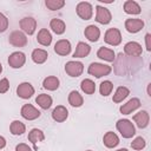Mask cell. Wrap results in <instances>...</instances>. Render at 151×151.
Instances as JSON below:
<instances>
[{"label":"cell","mask_w":151,"mask_h":151,"mask_svg":"<svg viewBox=\"0 0 151 151\" xmlns=\"http://www.w3.org/2000/svg\"><path fill=\"white\" fill-rule=\"evenodd\" d=\"M116 126H117V130L120 132V134L124 138H132L136 133L134 126L129 119H119L117 122Z\"/></svg>","instance_id":"1"},{"label":"cell","mask_w":151,"mask_h":151,"mask_svg":"<svg viewBox=\"0 0 151 151\" xmlns=\"http://www.w3.org/2000/svg\"><path fill=\"white\" fill-rule=\"evenodd\" d=\"M111 71H112L111 66L104 65V64H100V63H92L88 66V70H87V72L91 76H94L96 78H100V77L107 76V74L111 73Z\"/></svg>","instance_id":"2"},{"label":"cell","mask_w":151,"mask_h":151,"mask_svg":"<svg viewBox=\"0 0 151 151\" xmlns=\"http://www.w3.org/2000/svg\"><path fill=\"white\" fill-rule=\"evenodd\" d=\"M104 40L106 44L111 45V46H118L122 42V34L118 28H109L105 33Z\"/></svg>","instance_id":"3"},{"label":"cell","mask_w":151,"mask_h":151,"mask_svg":"<svg viewBox=\"0 0 151 151\" xmlns=\"http://www.w3.org/2000/svg\"><path fill=\"white\" fill-rule=\"evenodd\" d=\"M77 14L78 17H80L83 20H90L92 18V14H93V8H92V5L90 2H86V1H81L77 5Z\"/></svg>","instance_id":"4"},{"label":"cell","mask_w":151,"mask_h":151,"mask_svg":"<svg viewBox=\"0 0 151 151\" xmlns=\"http://www.w3.org/2000/svg\"><path fill=\"white\" fill-rule=\"evenodd\" d=\"M65 71L70 77H79L84 71V65L80 61H67Z\"/></svg>","instance_id":"5"},{"label":"cell","mask_w":151,"mask_h":151,"mask_svg":"<svg viewBox=\"0 0 151 151\" xmlns=\"http://www.w3.org/2000/svg\"><path fill=\"white\" fill-rule=\"evenodd\" d=\"M8 41H9L11 45H13V46H15V47H24V46H26V44H27V38H26V35H25L22 32H20V31H14V32H12V33L9 34Z\"/></svg>","instance_id":"6"},{"label":"cell","mask_w":151,"mask_h":151,"mask_svg":"<svg viewBox=\"0 0 151 151\" xmlns=\"http://www.w3.org/2000/svg\"><path fill=\"white\" fill-rule=\"evenodd\" d=\"M20 28L28 35H32L37 28V21L32 17H25L20 20Z\"/></svg>","instance_id":"7"},{"label":"cell","mask_w":151,"mask_h":151,"mask_svg":"<svg viewBox=\"0 0 151 151\" xmlns=\"http://www.w3.org/2000/svg\"><path fill=\"white\" fill-rule=\"evenodd\" d=\"M20 112H21L22 118H25L27 120H34V119H37V118L40 117V111L38 109H35L31 104H25L21 107V111Z\"/></svg>","instance_id":"8"},{"label":"cell","mask_w":151,"mask_h":151,"mask_svg":"<svg viewBox=\"0 0 151 151\" xmlns=\"http://www.w3.org/2000/svg\"><path fill=\"white\" fill-rule=\"evenodd\" d=\"M96 9H97L96 21L99 22V24H103V25H107L111 21V19H112L111 12L107 8L103 7V6H97Z\"/></svg>","instance_id":"9"},{"label":"cell","mask_w":151,"mask_h":151,"mask_svg":"<svg viewBox=\"0 0 151 151\" xmlns=\"http://www.w3.org/2000/svg\"><path fill=\"white\" fill-rule=\"evenodd\" d=\"M26 61V57L22 52H13L8 57V64L12 68H20L24 66Z\"/></svg>","instance_id":"10"},{"label":"cell","mask_w":151,"mask_h":151,"mask_svg":"<svg viewBox=\"0 0 151 151\" xmlns=\"http://www.w3.org/2000/svg\"><path fill=\"white\" fill-rule=\"evenodd\" d=\"M17 94L22 99H28L34 94V88L29 83H21L17 87Z\"/></svg>","instance_id":"11"},{"label":"cell","mask_w":151,"mask_h":151,"mask_svg":"<svg viewBox=\"0 0 151 151\" xmlns=\"http://www.w3.org/2000/svg\"><path fill=\"white\" fill-rule=\"evenodd\" d=\"M124 52L125 54H127L129 57H139L143 52L140 44L136 42V41H130L127 44H125L124 46Z\"/></svg>","instance_id":"12"},{"label":"cell","mask_w":151,"mask_h":151,"mask_svg":"<svg viewBox=\"0 0 151 151\" xmlns=\"http://www.w3.org/2000/svg\"><path fill=\"white\" fill-rule=\"evenodd\" d=\"M144 27V21L142 19H127L125 21V28L130 33H137Z\"/></svg>","instance_id":"13"},{"label":"cell","mask_w":151,"mask_h":151,"mask_svg":"<svg viewBox=\"0 0 151 151\" xmlns=\"http://www.w3.org/2000/svg\"><path fill=\"white\" fill-rule=\"evenodd\" d=\"M54 52L59 55H67L71 52V44L66 39H61L55 42L54 45Z\"/></svg>","instance_id":"14"},{"label":"cell","mask_w":151,"mask_h":151,"mask_svg":"<svg viewBox=\"0 0 151 151\" xmlns=\"http://www.w3.org/2000/svg\"><path fill=\"white\" fill-rule=\"evenodd\" d=\"M67 117H68V111H67V109H66L65 106H63V105L57 106V107L53 110V112H52V118H53V120H55V122H58V123L65 122V120L67 119Z\"/></svg>","instance_id":"15"},{"label":"cell","mask_w":151,"mask_h":151,"mask_svg":"<svg viewBox=\"0 0 151 151\" xmlns=\"http://www.w3.org/2000/svg\"><path fill=\"white\" fill-rule=\"evenodd\" d=\"M133 120L136 122L137 126L139 129H145L149 125V120H150V116L146 111H139L138 113H136L133 116Z\"/></svg>","instance_id":"16"},{"label":"cell","mask_w":151,"mask_h":151,"mask_svg":"<svg viewBox=\"0 0 151 151\" xmlns=\"http://www.w3.org/2000/svg\"><path fill=\"white\" fill-rule=\"evenodd\" d=\"M139 106H140V100H139L138 98H132V99H130L126 104H123L119 110H120V112H122L123 114H129V113H131L132 111L137 110Z\"/></svg>","instance_id":"17"},{"label":"cell","mask_w":151,"mask_h":151,"mask_svg":"<svg viewBox=\"0 0 151 151\" xmlns=\"http://www.w3.org/2000/svg\"><path fill=\"white\" fill-rule=\"evenodd\" d=\"M84 34H85V37H86L90 41L96 42V41L99 39V37H100V29H99L97 26H94V25H88V26L85 28Z\"/></svg>","instance_id":"18"},{"label":"cell","mask_w":151,"mask_h":151,"mask_svg":"<svg viewBox=\"0 0 151 151\" xmlns=\"http://www.w3.org/2000/svg\"><path fill=\"white\" fill-rule=\"evenodd\" d=\"M103 142H104V145H105L106 147L112 149V147H116V146L119 144V138H118V136H117L114 132L109 131V132H106V133L104 134Z\"/></svg>","instance_id":"19"},{"label":"cell","mask_w":151,"mask_h":151,"mask_svg":"<svg viewBox=\"0 0 151 151\" xmlns=\"http://www.w3.org/2000/svg\"><path fill=\"white\" fill-rule=\"evenodd\" d=\"M90 52H91L90 45H87V44L80 41V42H78V45H77V48H76V51H74V53H73V57H74V58H85V57H87V55L90 54Z\"/></svg>","instance_id":"20"},{"label":"cell","mask_w":151,"mask_h":151,"mask_svg":"<svg viewBox=\"0 0 151 151\" xmlns=\"http://www.w3.org/2000/svg\"><path fill=\"white\" fill-rule=\"evenodd\" d=\"M37 40L40 45L42 46H50L51 42H52V35L51 33L48 32V29L46 28H41L38 33V37H37Z\"/></svg>","instance_id":"21"},{"label":"cell","mask_w":151,"mask_h":151,"mask_svg":"<svg viewBox=\"0 0 151 151\" xmlns=\"http://www.w3.org/2000/svg\"><path fill=\"white\" fill-rule=\"evenodd\" d=\"M97 57L103 60H106V61H114V59H116V54H114L113 50L107 48V47H100L97 52Z\"/></svg>","instance_id":"22"},{"label":"cell","mask_w":151,"mask_h":151,"mask_svg":"<svg viewBox=\"0 0 151 151\" xmlns=\"http://www.w3.org/2000/svg\"><path fill=\"white\" fill-rule=\"evenodd\" d=\"M47 57H48L47 52L41 48H35L32 52V60L35 64H44L47 60Z\"/></svg>","instance_id":"23"},{"label":"cell","mask_w":151,"mask_h":151,"mask_svg":"<svg viewBox=\"0 0 151 151\" xmlns=\"http://www.w3.org/2000/svg\"><path fill=\"white\" fill-rule=\"evenodd\" d=\"M59 84H60L59 79L57 77H54V76H50V77L45 78L44 81H42L44 88H46L48 91H55L59 87Z\"/></svg>","instance_id":"24"},{"label":"cell","mask_w":151,"mask_h":151,"mask_svg":"<svg viewBox=\"0 0 151 151\" xmlns=\"http://www.w3.org/2000/svg\"><path fill=\"white\" fill-rule=\"evenodd\" d=\"M35 103L44 110H47L51 107L52 105V97L50 94H45V93H41L39 94L37 98H35Z\"/></svg>","instance_id":"25"},{"label":"cell","mask_w":151,"mask_h":151,"mask_svg":"<svg viewBox=\"0 0 151 151\" xmlns=\"http://www.w3.org/2000/svg\"><path fill=\"white\" fill-rule=\"evenodd\" d=\"M50 27L52 28V31L55 33V34H63L66 29V26H65V22L60 19H57V18H53L50 22Z\"/></svg>","instance_id":"26"},{"label":"cell","mask_w":151,"mask_h":151,"mask_svg":"<svg viewBox=\"0 0 151 151\" xmlns=\"http://www.w3.org/2000/svg\"><path fill=\"white\" fill-rule=\"evenodd\" d=\"M124 11L127 14H139L140 13V6L133 1V0H127L124 2Z\"/></svg>","instance_id":"27"},{"label":"cell","mask_w":151,"mask_h":151,"mask_svg":"<svg viewBox=\"0 0 151 151\" xmlns=\"http://www.w3.org/2000/svg\"><path fill=\"white\" fill-rule=\"evenodd\" d=\"M129 94H130V90H129L127 87H125V86H119V87L116 90L112 100H113L114 103H120V101H123Z\"/></svg>","instance_id":"28"},{"label":"cell","mask_w":151,"mask_h":151,"mask_svg":"<svg viewBox=\"0 0 151 151\" xmlns=\"http://www.w3.org/2000/svg\"><path fill=\"white\" fill-rule=\"evenodd\" d=\"M68 103L73 107H79V106L83 105L84 99H83L81 94L78 91H71L70 94H68Z\"/></svg>","instance_id":"29"},{"label":"cell","mask_w":151,"mask_h":151,"mask_svg":"<svg viewBox=\"0 0 151 151\" xmlns=\"http://www.w3.org/2000/svg\"><path fill=\"white\" fill-rule=\"evenodd\" d=\"M9 130H11V133L12 134H14V136H21L26 131V126L20 120H13L11 123Z\"/></svg>","instance_id":"30"},{"label":"cell","mask_w":151,"mask_h":151,"mask_svg":"<svg viewBox=\"0 0 151 151\" xmlns=\"http://www.w3.org/2000/svg\"><path fill=\"white\" fill-rule=\"evenodd\" d=\"M45 139V134L39 129H32L28 133V140L33 144H37L38 142H42Z\"/></svg>","instance_id":"31"},{"label":"cell","mask_w":151,"mask_h":151,"mask_svg":"<svg viewBox=\"0 0 151 151\" xmlns=\"http://www.w3.org/2000/svg\"><path fill=\"white\" fill-rule=\"evenodd\" d=\"M80 87L83 92H85L86 94H92L96 91V84L91 79H84L80 84Z\"/></svg>","instance_id":"32"},{"label":"cell","mask_w":151,"mask_h":151,"mask_svg":"<svg viewBox=\"0 0 151 151\" xmlns=\"http://www.w3.org/2000/svg\"><path fill=\"white\" fill-rule=\"evenodd\" d=\"M45 6L51 11H58L65 6V1L64 0H46Z\"/></svg>","instance_id":"33"},{"label":"cell","mask_w":151,"mask_h":151,"mask_svg":"<svg viewBox=\"0 0 151 151\" xmlns=\"http://www.w3.org/2000/svg\"><path fill=\"white\" fill-rule=\"evenodd\" d=\"M113 90V84L110 81V80H105L100 84V87H99V92L101 96L104 97H107Z\"/></svg>","instance_id":"34"},{"label":"cell","mask_w":151,"mask_h":151,"mask_svg":"<svg viewBox=\"0 0 151 151\" xmlns=\"http://www.w3.org/2000/svg\"><path fill=\"white\" fill-rule=\"evenodd\" d=\"M145 145H146V143L143 137H136L131 143V147L134 150H142L145 147Z\"/></svg>","instance_id":"35"},{"label":"cell","mask_w":151,"mask_h":151,"mask_svg":"<svg viewBox=\"0 0 151 151\" xmlns=\"http://www.w3.org/2000/svg\"><path fill=\"white\" fill-rule=\"evenodd\" d=\"M7 28H8V19L2 13H0V33L5 32Z\"/></svg>","instance_id":"36"},{"label":"cell","mask_w":151,"mask_h":151,"mask_svg":"<svg viewBox=\"0 0 151 151\" xmlns=\"http://www.w3.org/2000/svg\"><path fill=\"white\" fill-rule=\"evenodd\" d=\"M9 88V81L7 78H4L0 80V93H6Z\"/></svg>","instance_id":"37"},{"label":"cell","mask_w":151,"mask_h":151,"mask_svg":"<svg viewBox=\"0 0 151 151\" xmlns=\"http://www.w3.org/2000/svg\"><path fill=\"white\" fill-rule=\"evenodd\" d=\"M15 151H32V150H31V147H29L27 144H25V143H20V144L17 145Z\"/></svg>","instance_id":"38"},{"label":"cell","mask_w":151,"mask_h":151,"mask_svg":"<svg viewBox=\"0 0 151 151\" xmlns=\"http://www.w3.org/2000/svg\"><path fill=\"white\" fill-rule=\"evenodd\" d=\"M150 39H151V35H150V33H147V34L145 35V44H146V50H147V51H151Z\"/></svg>","instance_id":"39"},{"label":"cell","mask_w":151,"mask_h":151,"mask_svg":"<svg viewBox=\"0 0 151 151\" xmlns=\"http://www.w3.org/2000/svg\"><path fill=\"white\" fill-rule=\"evenodd\" d=\"M5 146H6V139L2 136H0V149H4Z\"/></svg>","instance_id":"40"},{"label":"cell","mask_w":151,"mask_h":151,"mask_svg":"<svg viewBox=\"0 0 151 151\" xmlns=\"http://www.w3.org/2000/svg\"><path fill=\"white\" fill-rule=\"evenodd\" d=\"M117 151H127L126 149H119V150H117Z\"/></svg>","instance_id":"41"},{"label":"cell","mask_w":151,"mask_h":151,"mask_svg":"<svg viewBox=\"0 0 151 151\" xmlns=\"http://www.w3.org/2000/svg\"><path fill=\"white\" fill-rule=\"evenodd\" d=\"M2 72V65H1V63H0V73Z\"/></svg>","instance_id":"42"},{"label":"cell","mask_w":151,"mask_h":151,"mask_svg":"<svg viewBox=\"0 0 151 151\" xmlns=\"http://www.w3.org/2000/svg\"><path fill=\"white\" fill-rule=\"evenodd\" d=\"M86 151H92V150H86Z\"/></svg>","instance_id":"43"}]
</instances>
